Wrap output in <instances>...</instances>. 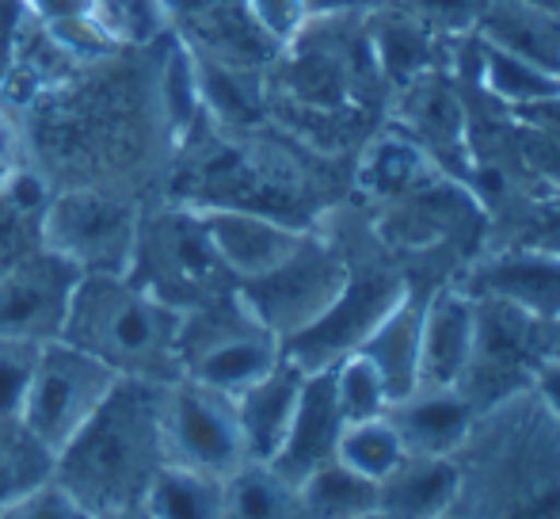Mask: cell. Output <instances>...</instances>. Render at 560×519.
I'll return each mask as SVG.
<instances>
[{
	"label": "cell",
	"instance_id": "31",
	"mask_svg": "<svg viewBox=\"0 0 560 519\" xmlns=\"http://www.w3.org/2000/svg\"><path fill=\"white\" fill-rule=\"evenodd\" d=\"M332 387L343 424L370 420V416H382L389 408V393H385L382 374L374 371V364L362 351H351V356H343L332 367Z\"/></svg>",
	"mask_w": 560,
	"mask_h": 519
},
{
	"label": "cell",
	"instance_id": "16",
	"mask_svg": "<svg viewBox=\"0 0 560 519\" xmlns=\"http://www.w3.org/2000/svg\"><path fill=\"white\" fill-rule=\"evenodd\" d=\"M366 43L370 54H374L377 73L389 84V96L397 89H405V84L420 81V77L450 69L457 58L454 38L431 31L428 23H420L412 12H405L393 0L366 12Z\"/></svg>",
	"mask_w": 560,
	"mask_h": 519
},
{
	"label": "cell",
	"instance_id": "43",
	"mask_svg": "<svg viewBox=\"0 0 560 519\" xmlns=\"http://www.w3.org/2000/svg\"><path fill=\"white\" fill-rule=\"evenodd\" d=\"M530 4H538V8H546V12L560 15V0H530Z\"/></svg>",
	"mask_w": 560,
	"mask_h": 519
},
{
	"label": "cell",
	"instance_id": "14",
	"mask_svg": "<svg viewBox=\"0 0 560 519\" xmlns=\"http://www.w3.org/2000/svg\"><path fill=\"white\" fill-rule=\"evenodd\" d=\"M77 282L81 272L46 249L0 267V336L27 344L61 341Z\"/></svg>",
	"mask_w": 560,
	"mask_h": 519
},
{
	"label": "cell",
	"instance_id": "36",
	"mask_svg": "<svg viewBox=\"0 0 560 519\" xmlns=\"http://www.w3.org/2000/svg\"><path fill=\"white\" fill-rule=\"evenodd\" d=\"M244 4H248V12L256 15L259 27H264L267 35L282 46H287L305 23L302 0H244Z\"/></svg>",
	"mask_w": 560,
	"mask_h": 519
},
{
	"label": "cell",
	"instance_id": "17",
	"mask_svg": "<svg viewBox=\"0 0 560 519\" xmlns=\"http://www.w3.org/2000/svg\"><path fill=\"white\" fill-rule=\"evenodd\" d=\"M477 341V313L472 298L454 282V275L435 282L423 305L420 333V387L416 390H450L462 382Z\"/></svg>",
	"mask_w": 560,
	"mask_h": 519
},
{
	"label": "cell",
	"instance_id": "45",
	"mask_svg": "<svg viewBox=\"0 0 560 519\" xmlns=\"http://www.w3.org/2000/svg\"><path fill=\"white\" fill-rule=\"evenodd\" d=\"M439 519H462V516H457V512H446V516H439Z\"/></svg>",
	"mask_w": 560,
	"mask_h": 519
},
{
	"label": "cell",
	"instance_id": "46",
	"mask_svg": "<svg viewBox=\"0 0 560 519\" xmlns=\"http://www.w3.org/2000/svg\"><path fill=\"white\" fill-rule=\"evenodd\" d=\"M377 4H389V0H377Z\"/></svg>",
	"mask_w": 560,
	"mask_h": 519
},
{
	"label": "cell",
	"instance_id": "3",
	"mask_svg": "<svg viewBox=\"0 0 560 519\" xmlns=\"http://www.w3.org/2000/svg\"><path fill=\"white\" fill-rule=\"evenodd\" d=\"M179 328L184 313L138 287L130 275H81L61 341L96 356L118 379L172 387L184 379Z\"/></svg>",
	"mask_w": 560,
	"mask_h": 519
},
{
	"label": "cell",
	"instance_id": "15",
	"mask_svg": "<svg viewBox=\"0 0 560 519\" xmlns=\"http://www.w3.org/2000/svg\"><path fill=\"white\" fill-rule=\"evenodd\" d=\"M195 210L202 218L210 249L222 260V267L236 287L248 279H259L271 267H279L282 260L302 245L305 233H310L305 226L282 222V218L248 207H195Z\"/></svg>",
	"mask_w": 560,
	"mask_h": 519
},
{
	"label": "cell",
	"instance_id": "23",
	"mask_svg": "<svg viewBox=\"0 0 560 519\" xmlns=\"http://www.w3.org/2000/svg\"><path fill=\"white\" fill-rule=\"evenodd\" d=\"M462 470L454 454H405L389 477L377 482V508L389 519H439L454 512Z\"/></svg>",
	"mask_w": 560,
	"mask_h": 519
},
{
	"label": "cell",
	"instance_id": "27",
	"mask_svg": "<svg viewBox=\"0 0 560 519\" xmlns=\"http://www.w3.org/2000/svg\"><path fill=\"white\" fill-rule=\"evenodd\" d=\"M222 519H305L298 485L275 474L267 462H244L225 477Z\"/></svg>",
	"mask_w": 560,
	"mask_h": 519
},
{
	"label": "cell",
	"instance_id": "19",
	"mask_svg": "<svg viewBox=\"0 0 560 519\" xmlns=\"http://www.w3.org/2000/svg\"><path fill=\"white\" fill-rule=\"evenodd\" d=\"M457 69L485 92L492 104L508 112H530L538 104L560 96V73L538 66L530 58L503 50L480 35H469L457 43Z\"/></svg>",
	"mask_w": 560,
	"mask_h": 519
},
{
	"label": "cell",
	"instance_id": "12",
	"mask_svg": "<svg viewBox=\"0 0 560 519\" xmlns=\"http://www.w3.org/2000/svg\"><path fill=\"white\" fill-rule=\"evenodd\" d=\"M164 443H168V462L214 477L236 474L248 462L233 397L191 379H179L168 387Z\"/></svg>",
	"mask_w": 560,
	"mask_h": 519
},
{
	"label": "cell",
	"instance_id": "41",
	"mask_svg": "<svg viewBox=\"0 0 560 519\" xmlns=\"http://www.w3.org/2000/svg\"><path fill=\"white\" fill-rule=\"evenodd\" d=\"M546 356H560V321L546 325Z\"/></svg>",
	"mask_w": 560,
	"mask_h": 519
},
{
	"label": "cell",
	"instance_id": "40",
	"mask_svg": "<svg viewBox=\"0 0 560 519\" xmlns=\"http://www.w3.org/2000/svg\"><path fill=\"white\" fill-rule=\"evenodd\" d=\"M377 0H302V15L310 20H347V15H366Z\"/></svg>",
	"mask_w": 560,
	"mask_h": 519
},
{
	"label": "cell",
	"instance_id": "37",
	"mask_svg": "<svg viewBox=\"0 0 560 519\" xmlns=\"http://www.w3.org/2000/svg\"><path fill=\"white\" fill-rule=\"evenodd\" d=\"M23 169H27V138H23V127L15 123V115H8V107L0 104V192Z\"/></svg>",
	"mask_w": 560,
	"mask_h": 519
},
{
	"label": "cell",
	"instance_id": "32",
	"mask_svg": "<svg viewBox=\"0 0 560 519\" xmlns=\"http://www.w3.org/2000/svg\"><path fill=\"white\" fill-rule=\"evenodd\" d=\"M508 241H526L560 256V192H526L511 218Z\"/></svg>",
	"mask_w": 560,
	"mask_h": 519
},
{
	"label": "cell",
	"instance_id": "21",
	"mask_svg": "<svg viewBox=\"0 0 560 519\" xmlns=\"http://www.w3.org/2000/svg\"><path fill=\"white\" fill-rule=\"evenodd\" d=\"M431 287H435V282H416V275H412L408 295L393 305L389 318H385L359 348L362 356L374 364V371L382 374L389 405L408 397V393H416V387H420V333H423V305H428Z\"/></svg>",
	"mask_w": 560,
	"mask_h": 519
},
{
	"label": "cell",
	"instance_id": "22",
	"mask_svg": "<svg viewBox=\"0 0 560 519\" xmlns=\"http://www.w3.org/2000/svg\"><path fill=\"white\" fill-rule=\"evenodd\" d=\"M393 428L400 431L408 454H454L465 443L477 405L457 387L450 390H416L385 408Z\"/></svg>",
	"mask_w": 560,
	"mask_h": 519
},
{
	"label": "cell",
	"instance_id": "29",
	"mask_svg": "<svg viewBox=\"0 0 560 519\" xmlns=\"http://www.w3.org/2000/svg\"><path fill=\"white\" fill-rule=\"evenodd\" d=\"M408 447L400 439V431L393 428L389 416H370V420L343 424L336 443V462H343L347 470L370 477V482H382L393 470L405 462Z\"/></svg>",
	"mask_w": 560,
	"mask_h": 519
},
{
	"label": "cell",
	"instance_id": "4",
	"mask_svg": "<svg viewBox=\"0 0 560 519\" xmlns=\"http://www.w3.org/2000/svg\"><path fill=\"white\" fill-rule=\"evenodd\" d=\"M126 275L179 313L199 310L210 298L236 287L222 260L210 249L202 218L191 203L141 218L138 245H133V260Z\"/></svg>",
	"mask_w": 560,
	"mask_h": 519
},
{
	"label": "cell",
	"instance_id": "1",
	"mask_svg": "<svg viewBox=\"0 0 560 519\" xmlns=\"http://www.w3.org/2000/svg\"><path fill=\"white\" fill-rule=\"evenodd\" d=\"M454 459L462 519H560V420L534 387L480 408Z\"/></svg>",
	"mask_w": 560,
	"mask_h": 519
},
{
	"label": "cell",
	"instance_id": "42",
	"mask_svg": "<svg viewBox=\"0 0 560 519\" xmlns=\"http://www.w3.org/2000/svg\"><path fill=\"white\" fill-rule=\"evenodd\" d=\"M107 519H149V512H145V508H126V512H118V516H107Z\"/></svg>",
	"mask_w": 560,
	"mask_h": 519
},
{
	"label": "cell",
	"instance_id": "8",
	"mask_svg": "<svg viewBox=\"0 0 560 519\" xmlns=\"http://www.w3.org/2000/svg\"><path fill=\"white\" fill-rule=\"evenodd\" d=\"M141 210L107 187H66L43 215V249L81 275H126L138 245Z\"/></svg>",
	"mask_w": 560,
	"mask_h": 519
},
{
	"label": "cell",
	"instance_id": "10",
	"mask_svg": "<svg viewBox=\"0 0 560 519\" xmlns=\"http://www.w3.org/2000/svg\"><path fill=\"white\" fill-rule=\"evenodd\" d=\"M472 313H477V341H472V359L457 390L480 413L508 393L530 387L534 364L546 356V321L500 298H472Z\"/></svg>",
	"mask_w": 560,
	"mask_h": 519
},
{
	"label": "cell",
	"instance_id": "6",
	"mask_svg": "<svg viewBox=\"0 0 560 519\" xmlns=\"http://www.w3.org/2000/svg\"><path fill=\"white\" fill-rule=\"evenodd\" d=\"M408 287H412V272L400 260H389V249L374 260L351 256L347 287L310 328L282 341V356L305 374L328 371L366 344V336L389 318V310L408 295Z\"/></svg>",
	"mask_w": 560,
	"mask_h": 519
},
{
	"label": "cell",
	"instance_id": "20",
	"mask_svg": "<svg viewBox=\"0 0 560 519\" xmlns=\"http://www.w3.org/2000/svg\"><path fill=\"white\" fill-rule=\"evenodd\" d=\"M302 387H305V371L282 356L275 364V371H267L264 379L252 382L248 390H241L233 397L248 462H271L279 454L290 420H294Z\"/></svg>",
	"mask_w": 560,
	"mask_h": 519
},
{
	"label": "cell",
	"instance_id": "28",
	"mask_svg": "<svg viewBox=\"0 0 560 519\" xmlns=\"http://www.w3.org/2000/svg\"><path fill=\"white\" fill-rule=\"evenodd\" d=\"M298 497L305 519H354L377 508V482L332 459L298 485Z\"/></svg>",
	"mask_w": 560,
	"mask_h": 519
},
{
	"label": "cell",
	"instance_id": "26",
	"mask_svg": "<svg viewBox=\"0 0 560 519\" xmlns=\"http://www.w3.org/2000/svg\"><path fill=\"white\" fill-rule=\"evenodd\" d=\"M225 477L202 474V470L164 462L149 485L141 508L149 519H222Z\"/></svg>",
	"mask_w": 560,
	"mask_h": 519
},
{
	"label": "cell",
	"instance_id": "30",
	"mask_svg": "<svg viewBox=\"0 0 560 519\" xmlns=\"http://www.w3.org/2000/svg\"><path fill=\"white\" fill-rule=\"evenodd\" d=\"M54 477V454L20 416H0V508Z\"/></svg>",
	"mask_w": 560,
	"mask_h": 519
},
{
	"label": "cell",
	"instance_id": "9",
	"mask_svg": "<svg viewBox=\"0 0 560 519\" xmlns=\"http://www.w3.org/2000/svg\"><path fill=\"white\" fill-rule=\"evenodd\" d=\"M115 382L118 374L96 356L66 341H50L38 348L20 420L58 459V451L84 428V420L96 413Z\"/></svg>",
	"mask_w": 560,
	"mask_h": 519
},
{
	"label": "cell",
	"instance_id": "34",
	"mask_svg": "<svg viewBox=\"0 0 560 519\" xmlns=\"http://www.w3.org/2000/svg\"><path fill=\"white\" fill-rule=\"evenodd\" d=\"M0 519H100V516H92L73 493L61 489L50 477V482L35 485V489L23 493V497L8 500V505L0 508Z\"/></svg>",
	"mask_w": 560,
	"mask_h": 519
},
{
	"label": "cell",
	"instance_id": "33",
	"mask_svg": "<svg viewBox=\"0 0 560 519\" xmlns=\"http://www.w3.org/2000/svg\"><path fill=\"white\" fill-rule=\"evenodd\" d=\"M393 4L412 12L416 20L428 23V27L439 31V35L462 43V38H469L472 31H477L488 0H393Z\"/></svg>",
	"mask_w": 560,
	"mask_h": 519
},
{
	"label": "cell",
	"instance_id": "7",
	"mask_svg": "<svg viewBox=\"0 0 560 519\" xmlns=\"http://www.w3.org/2000/svg\"><path fill=\"white\" fill-rule=\"evenodd\" d=\"M347 275H351V253L328 233L310 230L279 267L241 282L236 295L252 310V318L282 344L310 328L336 302L339 290L347 287Z\"/></svg>",
	"mask_w": 560,
	"mask_h": 519
},
{
	"label": "cell",
	"instance_id": "5",
	"mask_svg": "<svg viewBox=\"0 0 560 519\" xmlns=\"http://www.w3.org/2000/svg\"><path fill=\"white\" fill-rule=\"evenodd\" d=\"M179 359H184V379L236 397L267 371H275V364L282 359V344L252 318L233 287L199 310L184 313Z\"/></svg>",
	"mask_w": 560,
	"mask_h": 519
},
{
	"label": "cell",
	"instance_id": "39",
	"mask_svg": "<svg viewBox=\"0 0 560 519\" xmlns=\"http://www.w3.org/2000/svg\"><path fill=\"white\" fill-rule=\"evenodd\" d=\"M530 387L541 397V405L560 420V356H541L538 364H534Z\"/></svg>",
	"mask_w": 560,
	"mask_h": 519
},
{
	"label": "cell",
	"instance_id": "11",
	"mask_svg": "<svg viewBox=\"0 0 560 519\" xmlns=\"http://www.w3.org/2000/svg\"><path fill=\"white\" fill-rule=\"evenodd\" d=\"M457 61V58H454ZM385 123L416 141L428 153V161L450 180L477 184V157H472V130H469V104H465L462 81L454 66L428 73L420 81L405 84L389 96ZM477 192V187H472Z\"/></svg>",
	"mask_w": 560,
	"mask_h": 519
},
{
	"label": "cell",
	"instance_id": "38",
	"mask_svg": "<svg viewBox=\"0 0 560 519\" xmlns=\"http://www.w3.org/2000/svg\"><path fill=\"white\" fill-rule=\"evenodd\" d=\"M149 4H153L156 20H161L164 27H187V23L214 12L222 0H149Z\"/></svg>",
	"mask_w": 560,
	"mask_h": 519
},
{
	"label": "cell",
	"instance_id": "44",
	"mask_svg": "<svg viewBox=\"0 0 560 519\" xmlns=\"http://www.w3.org/2000/svg\"><path fill=\"white\" fill-rule=\"evenodd\" d=\"M354 519H389L382 512V508H370V512H362V516H354Z\"/></svg>",
	"mask_w": 560,
	"mask_h": 519
},
{
	"label": "cell",
	"instance_id": "25",
	"mask_svg": "<svg viewBox=\"0 0 560 519\" xmlns=\"http://www.w3.org/2000/svg\"><path fill=\"white\" fill-rule=\"evenodd\" d=\"M472 35L560 73V15L530 0H488Z\"/></svg>",
	"mask_w": 560,
	"mask_h": 519
},
{
	"label": "cell",
	"instance_id": "13",
	"mask_svg": "<svg viewBox=\"0 0 560 519\" xmlns=\"http://www.w3.org/2000/svg\"><path fill=\"white\" fill-rule=\"evenodd\" d=\"M454 282L472 298H500L515 310L553 325L560 321V256L526 241H488L454 272Z\"/></svg>",
	"mask_w": 560,
	"mask_h": 519
},
{
	"label": "cell",
	"instance_id": "24",
	"mask_svg": "<svg viewBox=\"0 0 560 519\" xmlns=\"http://www.w3.org/2000/svg\"><path fill=\"white\" fill-rule=\"evenodd\" d=\"M435 172L439 169L408 134H400L393 123H382L362 141V153L354 161V187L366 203L382 207V203H393L412 187H420Z\"/></svg>",
	"mask_w": 560,
	"mask_h": 519
},
{
	"label": "cell",
	"instance_id": "18",
	"mask_svg": "<svg viewBox=\"0 0 560 519\" xmlns=\"http://www.w3.org/2000/svg\"><path fill=\"white\" fill-rule=\"evenodd\" d=\"M339 431H343V413H339L336 387H332V367L328 371L305 374L302 397H298L294 420L287 428L279 454L267 466L282 474L290 485H302L313 470L336 459Z\"/></svg>",
	"mask_w": 560,
	"mask_h": 519
},
{
	"label": "cell",
	"instance_id": "2",
	"mask_svg": "<svg viewBox=\"0 0 560 519\" xmlns=\"http://www.w3.org/2000/svg\"><path fill=\"white\" fill-rule=\"evenodd\" d=\"M164 408V382L118 379L84 428L58 451L54 482L100 519L138 508L156 470L168 462Z\"/></svg>",
	"mask_w": 560,
	"mask_h": 519
},
{
	"label": "cell",
	"instance_id": "35",
	"mask_svg": "<svg viewBox=\"0 0 560 519\" xmlns=\"http://www.w3.org/2000/svg\"><path fill=\"white\" fill-rule=\"evenodd\" d=\"M38 348H43V344L4 341V336H0V416H20Z\"/></svg>",
	"mask_w": 560,
	"mask_h": 519
}]
</instances>
